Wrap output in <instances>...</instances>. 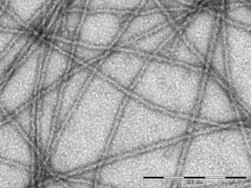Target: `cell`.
Wrapping results in <instances>:
<instances>
[{
  "label": "cell",
  "mask_w": 251,
  "mask_h": 188,
  "mask_svg": "<svg viewBox=\"0 0 251 188\" xmlns=\"http://www.w3.org/2000/svg\"><path fill=\"white\" fill-rule=\"evenodd\" d=\"M226 21L234 25L251 28L250 5L239 3L228 6L225 11Z\"/></svg>",
  "instance_id": "obj_17"
},
{
  "label": "cell",
  "mask_w": 251,
  "mask_h": 188,
  "mask_svg": "<svg viewBox=\"0 0 251 188\" xmlns=\"http://www.w3.org/2000/svg\"><path fill=\"white\" fill-rule=\"evenodd\" d=\"M179 0L183 1L186 3L192 5V4H194L196 1L197 0Z\"/></svg>",
  "instance_id": "obj_24"
},
{
  "label": "cell",
  "mask_w": 251,
  "mask_h": 188,
  "mask_svg": "<svg viewBox=\"0 0 251 188\" xmlns=\"http://www.w3.org/2000/svg\"><path fill=\"white\" fill-rule=\"evenodd\" d=\"M43 61L41 83L45 90L53 87L68 72L72 64L69 55L56 48L51 49Z\"/></svg>",
  "instance_id": "obj_10"
},
{
  "label": "cell",
  "mask_w": 251,
  "mask_h": 188,
  "mask_svg": "<svg viewBox=\"0 0 251 188\" xmlns=\"http://www.w3.org/2000/svg\"><path fill=\"white\" fill-rule=\"evenodd\" d=\"M15 117V125L27 137L33 130V110L32 106L26 105L18 112Z\"/></svg>",
  "instance_id": "obj_19"
},
{
  "label": "cell",
  "mask_w": 251,
  "mask_h": 188,
  "mask_svg": "<svg viewBox=\"0 0 251 188\" xmlns=\"http://www.w3.org/2000/svg\"><path fill=\"white\" fill-rule=\"evenodd\" d=\"M149 58L126 48L114 47L95 67L97 73L127 90L132 88Z\"/></svg>",
  "instance_id": "obj_5"
},
{
  "label": "cell",
  "mask_w": 251,
  "mask_h": 188,
  "mask_svg": "<svg viewBox=\"0 0 251 188\" xmlns=\"http://www.w3.org/2000/svg\"><path fill=\"white\" fill-rule=\"evenodd\" d=\"M133 14L86 11L77 34L76 42L107 49L114 47Z\"/></svg>",
  "instance_id": "obj_3"
},
{
  "label": "cell",
  "mask_w": 251,
  "mask_h": 188,
  "mask_svg": "<svg viewBox=\"0 0 251 188\" xmlns=\"http://www.w3.org/2000/svg\"><path fill=\"white\" fill-rule=\"evenodd\" d=\"M109 49L101 48L76 42L72 53L73 58L80 65L97 62Z\"/></svg>",
  "instance_id": "obj_15"
},
{
  "label": "cell",
  "mask_w": 251,
  "mask_h": 188,
  "mask_svg": "<svg viewBox=\"0 0 251 188\" xmlns=\"http://www.w3.org/2000/svg\"><path fill=\"white\" fill-rule=\"evenodd\" d=\"M27 137L14 123L0 124V159L30 169L32 148Z\"/></svg>",
  "instance_id": "obj_7"
},
{
  "label": "cell",
  "mask_w": 251,
  "mask_h": 188,
  "mask_svg": "<svg viewBox=\"0 0 251 188\" xmlns=\"http://www.w3.org/2000/svg\"><path fill=\"white\" fill-rule=\"evenodd\" d=\"M144 0H87L85 10L105 11L122 13L137 12Z\"/></svg>",
  "instance_id": "obj_14"
},
{
  "label": "cell",
  "mask_w": 251,
  "mask_h": 188,
  "mask_svg": "<svg viewBox=\"0 0 251 188\" xmlns=\"http://www.w3.org/2000/svg\"><path fill=\"white\" fill-rule=\"evenodd\" d=\"M170 22L167 14L162 9L133 13L126 23L114 47H124Z\"/></svg>",
  "instance_id": "obj_8"
},
{
  "label": "cell",
  "mask_w": 251,
  "mask_h": 188,
  "mask_svg": "<svg viewBox=\"0 0 251 188\" xmlns=\"http://www.w3.org/2000/svg\"><path fill=\"white\" fill-rule=\"evenodd\" d=\"M161 9L157 0H144L137 12H147Z\"/></svg>",
  "instance_id": "obj_21"
},
{
  "label": "cell",
  "mask_w": 251,
  "mask_h": 188,
  "mask_svg": "<svg viewBox=\"0 0 251 188\" xmlns=\"http://www.w3.org/2000/svg\"><path fill=\"white\" fill-rule=\"evenodd\" d=\"M13 34L5 32H0V55L8 47L13 38Z\"/></svg>",
  "instance_id": "obj_22"
},
{
  "label": "cell",
  "mask_w": 251,
  "mask_h": 188,
  "mask_svg": "<svg viewBox=\"0 0 251 188\" xmlns=\"http://www.w3.org/2000/svg\"><path fill=\"white\" fill-rule=\"evenodd\" d=\"M203 70L156 57H150L131 89L139 96L150 98L165 94L195 96Z\"/></svg>",
  "instance_id": "obj_1"
},
{
  "label": "cell",
  "mask_w": 251,
  "mask_h": 188,
  "mask_svg": "<svg viewBox=\"0 0 251 188\" xmlns=\"http://www.w3.org/2000/svg\"><path fill=\"white\" fill-rule=\"evenodd\" d=\"M10 10L24 21L30 19L49 0H8Z\"/></svg>",
  "instance_id": "obj_16"
},
{
  "label": "cell",
  "mask_w": 251,
  "mask_h": 188,
  "mask_svg": "<svg viewBox=\"0 0 251 188\" xmlns=\"http://www.w3.org/2000/svg\"><path fill=\"white\" fill-rule=\"evenodd\" d=\"M226 53L227 77L239 88L250 84L251 70V29L232 24H223Z\"/></svg>",
  "instance_id": "obj_4"
},
{
  "label": "cell",
  "mask_w": 251,
  "mask_h": 188,
  "mask_svg": "<svg viewBox=\"0 0 251 188\" xmlns=\"http://www.w3.org/2000/svg\"><path fill=\"white\" fill-rule=\"evenodd\" d=\"M4 113L3 110L0 107V124L3 122L4 120Z\"/></svg>",
  "instance_id": "obj_23"
},
{
  "label": "cell",
  "mask_w": 251,
  "mask_h": 188,
  "mask_svg": "<svg viewBox=\"0 0 251 188\" xmlns=\"http://www.w3.org/2000/svg\"><path fill=\"white\" fill-rule=\"evenodd\" d=\"M11 74L0 93V107L13 114L28 104L41 74L43 61L41 50L36 49Z\"/></svg>",
  "instance_id": "obj_2"
},
{
  "label": "cell",
  "mask_w": 251,
  "mask_h": 188,
  "mask_svg": "<svg viewBox=\"0 0 251 188\" xmlns=\"http://www.w3.org/2000/svg\"><path fill=\"white\" fill-rule=\"evenodd\" d=\"M177 31L176 25L170 22L121 48L132 50L148 57H153Z\"/></svg>",
  "instance_id": "obj_11"
},
{
  "label": "cell",
  "mask_w": 251,
  "mask_h": 188,
  "mask_svg": "<svg viewBox=\"0 0 251 188\" xmlns=\"http://www.w3.org/2000/svg\"><path fill=\"white\" fill-rule=\"evenodd\" d=\"M6 0H0V1H5Z\"/></svg>",
  "instance_id": "obj_25"
},
{
  "label": "cell",
  "mask_w": 251,
  "mask_h": 188,
  "mask_svg": "<svg viewBox=\"0 0 251 188\" xmlns=\"http://www.w3.org/2000/svg\"><path fill=\"white\" fill-rule=\"evenodd\" d=\"M161 8L165 11L181 8L190 9L192 5L179 0H157Z\"/></svg>",
  "instance_id": "obj_20"
},
{
  "label": "cell",
  "mask_w": 251,
  "mask_h": 188,
  "mask_svg": "<svg viewBox=\"0 0 251 188\" xmlns=\"http://www.w3.org/2000/svg\"><path fill=\"white\" fill-rule=\"evenodd\" d=\"M217 16L202 9L187 20L180 32L186 42L206 62L218 27Z\"/></svg>",
  "instance_id": "obj_6"
},
{
  "label": "cell",
  "mask_w": 251,
  "mask_h": 188,
  "mask_svg": "<svg viewBox=\"0 0 251 188\" xmlns=\"http://www.w3.org/2000/svg\"><path fill=\"white\" fill-rule=\"evenodd\" d=\"M207 62L211 71L219 77H227L226 53L223 24L218 26Z\"/></svg>",
  "instance_id": "obj_13"
},
{
  "label": "cell",
  "mask_w": 251,
  "mask_h": 188,
  "mask_svg": "<svg viewBox=\"0 0 251 188\" xmlns=\"http://www.w3.org/2000/svg\"><path fill=\"white\" fill-rule=\"evenodd\" d=\"M31 181L30 169L0 159V188L26 187Z\"/></svg>",
  "instance_id": "obj_12"
},
{
  "label": "cell",
  "mask_w": 251,
  "mask_h": 188,
  "mask_svg": "<svg viewBox=\"0 0 251 188\" xmlns=\"http://www.w3.org/2000/svg\"><path fill=\"white\" fill-rule=\"evenodd\" d=\"M84 13L80 10H72L64 17L63 30L67 37L75 40Z\"/></svg>",
  "instance_id": "obj_18"
},
{
  "label": "cell",
  "mask_w": 251,
  "mask_h": 188,
  "mask_svg": "<svg viewBox=\"0 0 251 188\" xmlns=\"http://www.w3.org/2000/svg\"><path fill=\"white\" fill-rule=\"evenodd\" d=\"M162 58L193 68L204 70L206 63L186 42L179 31L173 35L161 48Z\"/></svg>",
  "instance_id": "obj_9"
}]
</instances>
